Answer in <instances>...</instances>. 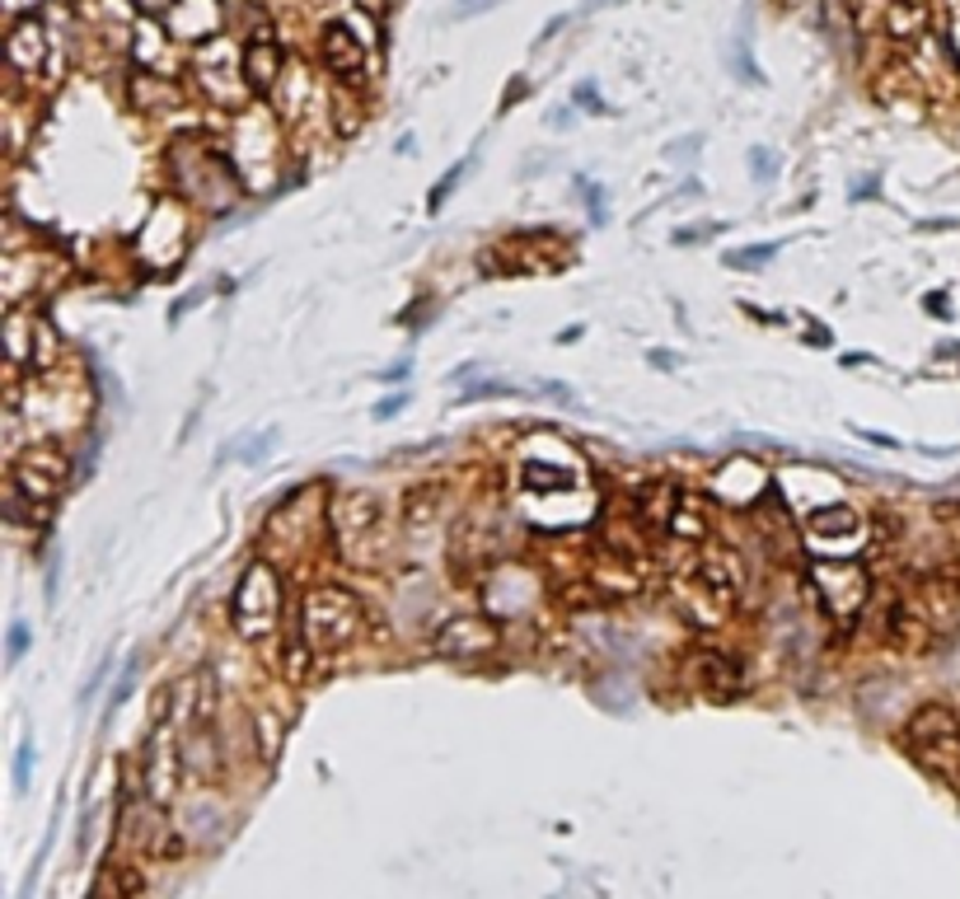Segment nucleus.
<instances>
[{"label":"nucleus","instance_id":"nucleus-1","mask_svg":"<svg viewBox=\"0 0 960 899\" xmlns=\"http://www.w3.org/2000/svg\"><path fill=\"white\" fill-rule=\"evenodd\" d=\"M385 501L366 493V487H352V493H338L328 501V530H333V548L342 562L352 567H375L389 554V534H385Z\"/></svg>","mask_w":960,"mask_h":899},{"label":"nucleus","instance_id":"nucleus-2","mask_svg":"<svg viewBox=\"0 0 960 899\" xmlns=\"http://www.w3.org/2000/svg\"><path fill=\"white\" fill-rule=\"evenodd\" d=\"M366 628V605L338 581H324L305 595V609H301V637L314 656H333V652H348V646L361 637Z\"/></svg>","mask_w":960,"mask_h":899},{"label":"nucleus","instance_id":"nucleus-3","mask_svg":"<svg viewBox=\"0 0 960 899\" xmlns=\"http://www.w3.org/2000/svg\"><path fill=\"white\" fill-rule=\"evenodd\" d=\"M904 750L947 782H960V717L947 703H923L904 721Z\"/></svg>","mask_w":960,"mask_h":899},{"label":"nucleus","instance_id":"nucleus-4","mask_svg":"<svg viewBox=\"0 0 960 899\" xmlns=\"http://www.w3.org/2000/svg\"><path fill=\"white\" fill-rule=\"evenodd\" d=\"M230 623L244 642H263L277 633L281 623V581L272 562H254L244 567L240 586L230 595Z\"/></svg>","mask_w":960,"mask_h":899},{"label":"nucleus","instance_id":"nucleus-5","mask_svg":"<svg viewBox=\"0 0 960 899\" xmlns=\"http://www.w3.org/2000/svg\"><path fill=\"white\" fill-rule=\"evenodd\" d=\"M5 478H10V501H34V507L47 511L71 487V460L52 440H38L24 454H14Z\"/></svg>","mask_w":960,"mask_h":899},{"label":"nucleus","instance_id":"nucleus-6","mask_svg":"<svg viewBox=\"0 0 960 899\" xmlns=\"http://www.w3.org/2000/svg\"><path fill=\"white\" fill-rule=\"evenodd\" d=\"M234 155L207 146V141H187L179 146V173L183 187L193 202H207V207H230L234 202Z\"/></svg>","mask_w":960,"mask_h":899},{"label":"nucleus","instance_id":"nucleus-7","mask_svg":"<svg viewBox=\"0 0 960 899\" xmlns=\"http://www.w3.org/2000/svg\"><path fill=\"white\" fill-rule=\"evenodd\" d=\"M179 773H183V750H179V721L169 717V693L160 707V721L146 740V801L169 806L179 792Z\"/></svg>","mask_w":960,"mask_h":899},{"label":"nucleus","instance_id":"nucleus-8","mask_svg":"<svg viewBox=\"0 0 960 899\" xmlns=\"http://www.w3.org/2000/svg\"><path fill=\"white\" fill-rule=\"evenodd\" d=\"M0 338H5L10 370H38V366H47V361L57 356L52 324H47L38 309H28V305H10L5 309V328H0Z\"/></svg>","mask_w":960,"mask_h":899},{"label":"nucleus","instance_id":"nucleus-9","mask_svg":"<svg viewBox=\"0 0 960 899\" xmlns=\"http://www.w3.org/2000/svg\"><path fill=\"white\" fill-rule=\"evenodd\" d=\"M193 81L202 85V94H211L216 104H240L248 89L244 52H234L226 38H202L193 52Z\"/></svg>","mask_w":960,"mask_h":899},{"label":"nucleus","instance_id":"nucleus-10","mask_svg":"<svg viewBox=\"0 0 960 899\" xmlns=\"http://www.w3.org/2000/svg\"><path fill=\"white\" fill-rule=\"evenodd\" d=\"M680 675H684V684L689 689H698L703 698H713V703H727V698H736L741 693V684H745V670H741V660H736L727 646H694V652L684 656V666H680Z\"/></svg>","mask_w":960,"mask_h":899},{"label":"nucleus","instance_id":"nucleus-11","mask_svg":"<svg viewBox=\"0 0 960 899\" xmlns=\"http://www.w3.org/2000/svg\"><path fill=\"white\" fill-rule=\"evenodd\" d=\"M501 642V628L487 619V613H450L446 623L436 628L432 646L446 660H478V656H493Z\"/></svg>","mask_w":960,"mask_h":899},{"label":"nucleus","instance_id":"nucleus-12","mask_svg":"<svg viewBox=\"0 0 960 899\" xmlns=\"http://www.w3.org/2000/svg\"><path fill=\"white\" fill-rule=\"evenodd\" d=\"M694 576H698L703 599H707L713 609H731L736 599H741V591H745V562H741V554H736V548H727V544L703 548Z\"/></svg>","mask_w":960,"mask_h":899},{"label":"nucleus","instance_id":"nucleus-13","mask_svg":"<svg viewBox=\"0 0 960 899\" xmlns=\"http://www.w3.org/2000/svg\"><path fill=\"white\" fill-rule=\"evenodd\" d=\"M811 581L821 591V605L839 619H853V613L867 605V572L858 562H815Z\"/></svg>","mask_w":960,"mask_h":899},{"label":"nucleus","instance_id":"nucleus-14","mask_svg":"<svg viewBox=\"0 0 960 899\" xmlns=\"http://www.w3.org/2000/svg\"><path fill=\"white\" fill-rule=\"evenodd\" d=\"M5 57H10V71L14 75H38L42 61H47V34H42V20L38 14H20L5 34Z\"/></svg>","mask_w":960,"mask_h":899},{"label":"nucleus","instance_id":"nucleus-15","mask_svg":"<svg viewBox=\"0 0 960 899\" xmlns=\"http://www.w3.org/2000/svg\"><path fill=\"white\" fill-rule=\"evenodd\" d=\"M914 613L927 619L933 628H951L960 619V581L937 572V576H923L919 581V595H914Z\"/></svg>","mask_w":960,"mask_h":899},{"label":"nucleus","instance_id":"nucleus-16","mask_svg":"<svg viewBox=\"0 0 960 899\" xmlns=\"http://www.w3.org/2000/svg\"><path fill=\"white\" fill-rule=\"evenodd\" d=\"M319 52H324V66L338 81H361V71H366V47H361V38L348 24H328L319 38Z\"/></svg>","mask_w":960,"mask_h":899},{"label":"nucleus","instance_id":"nucleus-17","mask_svg":"<svg viewBox=\"0 0 960 899\" xmlns=\"http://www.w3.org/2000/svg\"><path fill=\"white\" fill-rule=\"evenodd\" d=\"M244 75H248V89H258V94L277 89V81H281V47L272 38V28H263V34L248 38V47H244Z\"/></svg>","mask_w":960,"mask_h":899},{"label":"nucleus","instance_id":"nucleus-18","mask_svg":"<svg viewBox=\"0 0 960 899\" xmlns=\"http://www.w3.org/2000/svg\"><path fill=\"white\" fill-rule=\"evenodd\" d=\"M440 511H446V487L440 483H417L403 493V530L408 534H427Z\"/></svg>","mask_w":960,"mask_h":899},{"label":"nucleus","instance_id":"nucleus-19","mask_svg":"<svg viewBox=\"0 0 960 899\" xmlns=\"http://www.w3.org/2000/svg\"><path fill=\"white\" fill-rule=\"evenodd\" d=\"M670 534H680V539H707L713 534V501L707 497H694V493H680V501H675V515H670Z\"/></svg>","mask_w":960,"mask_h":899},{"label":"nucleus","instance_id":"nucleus-20","mask_svg":"<svg viewBox=\"0 0 960 899\" xmlns=\"http://www.w3.org/2000/svg\"><path fill=\"white\" fill-rule=\"evenodd\" d=\"M754 487H764V473L754 469L750 460H731V464H721V469L713 473V493H717L721 501H754V497H750Z\"/></svg>","mask_w":960,"mask_h":899},{"label":"nucleus","instance_id":"nucleus-21","mask_svg":"<svg viewBox=\"0 0 960 899\" xmlns=\"http://www.w3.org/2000/svg\"><path fill=\"white\" fill-rule=\"evenodd\" d=\"M923 24H927V0H890V5H886V28H890V38L914 42V38L923 34Z\"/></svg>","mask_w":960,"mask_h":899},{"label":"nucleus","instance_id":"nucleus-22","mask_svg":"<svg viewBox=\"0 0 960 899\" xmlns=\"http://www.w3.org/2000/svg\"><path fill=\"white\" fill-rule=\"evenodd\" d=\"M132 99H136L141 108H174V104H179V89L169 85V81H160V75L136 71V75H132Z\"/></svg>","mask_w":960,"mask_h":899},{"label":"nucleus","instance_id":"nucleus-23","mask_svg":"<svg viewBox=\"0 0 960 899\" xmlns=\"http://www.w3.org/2000/svg\"><path fill=\"white\" fill-rule=\"evenodd\" d=\"M858 530H862V520H858V511H848V507H829V511H815V515H811V534L843 539V534H858Z\"/></svg>","mask_w":960,"mask_h":899},{"label":"nucleus","instance_id":"nucleus-24","mask_svg":"<svg viewBox=\"0 0 960 899\" xmlns=\"http://www.w3.org/2000/svg\"><path fill=\"white\" fill-rule=\"evenodd\" d=\"M572 473L568 469H544L539 460H525V487L530 493H548V487H568Z\"/></svg>","mask_w":960,"mask_h":899},{"label":"nucleus","instance_id":"nucleus-25","mask_svg":"<svg viewBox=\"0 0 960 899\" xmlns=\"http://www.w3.org/2000/svg\"><path fill=\"white\" fill-rule=\"evenodd\" d=\"M778 254V244H760V248H741V254H727V263L731 267H760V263H768Z\"/></svg>","mask_w":960,"mask_h":899},{"label":"nucleus","instance_id":"nucleus-26","mask_svg":"<svg viewBox=\"0 0 960 899\" xmlns=\"http://www.w3.org/2000/svg\"><path fill=\"white\" fill-rule=\"evenodd\" d=\"M493 5H501V0H454V5H450V20H474V14L493 10Z\"/></svg>","mask_w":960,"mask_h":899},{"label":"nucleus","instance_id":"nucleus-27","mask_svg":"<svg viewBox=\"0 0 960 899\" xmlns=\"http://www.w3.org/2000/svg\"><path fill=\"white\" fill-rule=\"evenodd\" d=\"M24 652H28V628L14 623V628H10V660H20Z\"/></svg>","mask_w":960,"mask_h":899},{"label":"nucleus","instance_id":"nucleus-28","mask_svg":"<svg viewBox=\"0 0 960 899\" xmlns=\"http://www.w3.org/2000/svg\"><path fill=\"white\" fill-rule=\"evenodd\" d=\"M750 160H754V169H760V179H768V173H774V155H768L764 146H760V150H754V155H750Z\"/></svg>","mask_w":960,"mask_h":899},{"label":"nucleus","instance_id":"nucleus-29","mask_svg":"<svg viewBox=\"0 0 960 899\" xmlns=\"http://www.w3.org/2000/svg\"><path fill=\"white\" fill-rule=\"evenodd\" d=\"M136 5H141V10H150V14H169V10L179 5V0H136Z\"/></svg>","mask_w":960,"mask_h":899},{"label":"nucleus","instance_id":"nucleus-30","mask_svg":"<svg viewBox=\"0 0 960 899\" xmlns=\"http://www.w3.org/2000/svg\"><path fill=\"white\" fill-rule=\"evenodd\" d=\"M389 5H393V0H361V10H366V14H375V20H385V14H389Z\"/></svg>","mask_w":960,"mask_h":899},{"label":"nucleus","instance_id":"nucleus-31","mask_svg":"<svg viewBox=\"0 0 960 899\" xmlns=\"http://www.w3.org/2000/svg\"><path fill=\"white\" fill-rule=\"evenodd\" d=\"M591 5H595V10H600V5H619V0H591Z\"/></svg>","mask_w":960,"mask_h":899}]
</instances>
